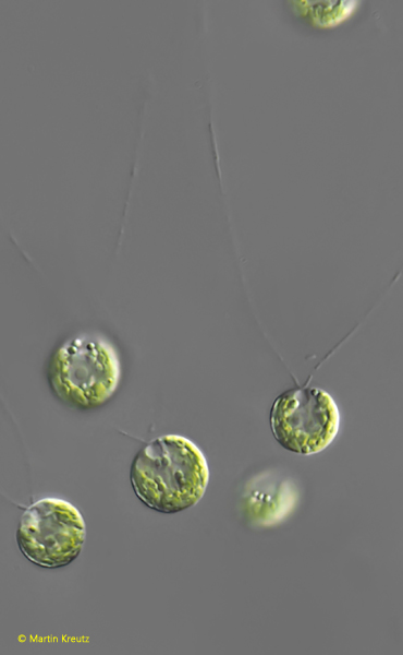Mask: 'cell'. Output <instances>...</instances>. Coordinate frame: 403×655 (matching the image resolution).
I'll use <instances>...</instances> for the list:
<instances>
[{
  "instance_id": "cell-1",
  "label": "cell",
  "mask_w": 403,
  "mask_h": 655,
  "mask_svg": "<svg viewBox=\"0 0 403 655\" xmlns=\"http://www.w3.org/2000/svg\"><path fill=\"white\" fill-rule=\"evenodd\" d=\"M130 480L146 507L171 514L195 505L203 498L209 467L192 440L169 433L152 439L136 453Z\"/></svg>"
},
{
  "instance_id": "cell-2",
  "label": "cell",
  "mask_w": 403,
  "mask_h": 655,
  "mask_svg": "<svg viewBox=\"0 0 403 655\" xmlns=\"http://www.w3.org/2000/svg\"><path fill=\"white\" fill-rule=\"evenodd\" d=\"M123 374L117 345L99 332H81L51 353L47 382L53 396L76 409H94L117 393Z\"/></svg>"
},
{
  "instance_id": "cell-3",
  "label": "cell",
  "mask_w": 403,
  "mask_h": 655,
  "mask_svg": "<svg viewBox=\"0 0 403 655\" xmlns=\"http://www.w3.org/2000/svg\"><path fill=\"white\" fill-rule=\"evenodd\" d=\"M85 537L86 525L80 510L53 497L39 499L25 509L16 531V544L24 557L48 569L74 561Z\"/></svg>"
},
{
  "instance_id": "cell-4",
  "label": "cell",
  "mask_w": 403,
  "mask_h": 655,
  "mask_svg": "<svg viewBox=\"0 0 403 655\" xmlns=\"http://www.w3.org/2000/svg\"><path fill=\"white\" fill-rule=\"evenodd\" d=\"M340 410L320 388H294L278 395L270 410V428L285 450L312 455L325 450L340 428Z\"/></svg>"
}]
</instances>
